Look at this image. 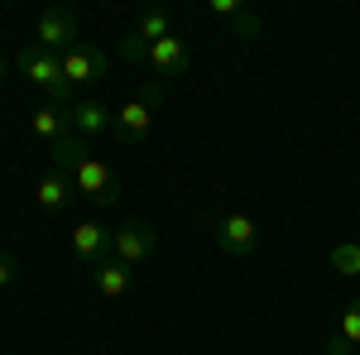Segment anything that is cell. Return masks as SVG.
Here are the masks:
<instances>
[{
  "label": "cell",
  "instance_id": "obj_1",
  "mask_svg": "<svg viewBox=\"0 0 360 355\" xmlns=\"http://www.w3.org/2000/svg\"><path fill=\"white\" fill-rule=\"evenodd\" d=\"M164 106V82H149L139 96H130L125 106L115 110V125H111V135L120 139V144H144L149 139V130H154V110Z\"/></svg>",
  "mask_w": 360,
  "mask_h": 355
},
{
  "label": "cell",
  "instance_id": "obj_2",
  "mask_svg": "<svg viewBox=\"0 0 360 355\" xmlns=\"http://www.w3.org/2000/svg\"><path fill=\"white\" fill-rule=\"evenodd\" d=\"M15 67H20L39 91H49L58 106L72 96V82L63 77V53H49V49H39V44H25V49L15 53Z\"/></svg>",
  "mask_w": 360,
  "mask_h": 355
},
{
  "label": "cell",
  "instance_id": "obj_3",
  "mask_svg": "<svg viewBox=\"0 0 360 355\" xmlns=\"http://www.w3.org/2000/svg\"><path fill=\"white\" fill-rule=\"evenodd\" d=\"M212 240H217V250L231 254V259H250V254L259 250V226H255L245 212H226V217L212 221Z\"/></svg>",
  "mask_w": 360,
  "mask_h": 355
},
{
  "label": "cell",
  "instance_id": "obj_4",
  "mask_svg": "<svg viewBox=\"0 0 360 355\" xmlns=\"http://www.w3.org/2000/svg\"><path fill=\"white\" fill-rule=\"evenodd\" d=\"M68 178H72V188L82 192L91 207H111L115 197H120V173H115L111 164H101V159H86V164H77Z\"/></svg>",
  "mask_w": 360,
  "mask_h": 355
},
{
  "label": "cell",
  "instance_id": "obj_5",
  "mask_svg": "<svg viewBox=\"0 0 360 355\" xmlns=\"http://www.w3.org/2000/svg\"><path fill=\"white\" fill-rule=\"evenodd\" d=\"M77 39H82V25H77L72 10H39V20H34V44H39V49L68 53Z\"/></svg>",
  "mask_w": 360,
  "mask_h": 355
},
{
  "label": "cell",
  "instance_id": "obj_6",
  "mask_svg": "<svg viewBox=\"0 0 360 355\" xmlns=\"http://www.w3.org/2000/svg\"><path fill=\"white\" fill-rule=\"evenodd\" d=\"M154 250H159V231H154L149 221L130 217L125 226H115V259H120V264H130V269H135L139 259H149Z\"/></svg>",
  "mask_w": 360,
  "mask_h": 355
},
{
  "label": "cell",
  "instance_id": "obj_7",
  "mask_svg": "<svg viewBox=\"0 0 360 355\" xmlns=\"http://www.w3.org/2000/svg\"><path fill=\"white\" fill-rule=\"evenodd\" d=\"M72 254L82 259V264H106L115 254V231L106 226H96V221H82V226H72Z\"/></svg>",
  "mask_w": 360,
  "mask_h": 355
},
{
  "label": "cell",
  "instance_id": "obj_8",
  "mask_svg": "<svg viewBox=\"0 0 360 355\" xmlns=\"http://www.w3.org/2000/svg\"><path fill=\"white\" fill-rule=\"evenodd\" d=\"M63 77L72 86H82V82H101L106 77V53L96 49V44H72L68 53H63Z\"/></svg>",
  "mask_w": 360,
  "mask_h": 355
},
{
  "label": "cell",
  "instance_id": "obj_9",
  "mask_svg": "<svg viewBox=\"0 0 360 355\" xmlns=\"http://www.w3.org/2000/svg\"><path fill=\"white\" fill-rule=\"evenodd\" d=\"M149 67L159 72V77H183L188 67H193V53H188V44L183 39H159L154 49H149Z\"/></svg>",
  "mask_w": 360,
  "mask_h": 355
},
{
  "label": "cell",
  "instance_id": "obj_10",
  "mask_svg": "<svg viewBox=\"0 0 360 355\" xmlns=\"http://www.w3.org/2000/svg\"><path fill=\"white\" fill-rule=\"evenodd\" d=\"M115 125V110H106L101 101H82V106H72V135H82L86 144L96 135H111Z\"/></svg>",
  "mask_w": 360,
  "mask_h": 355
},
{
  "label": "cell",
  "instance_id": "obj_11",
  "mask_svg": "<svg viewBox=\"0 0 360 355\" xmlns=\"http://www.w3.org/2000/svg\"><path fill=\"white\" fill-rule=\"evenodd\" d=\"M91 283H96V293H101V298H125V293H130V283H135V273H130V264H120V259H106V264H96V269H91Z\"/></svg>",
  "mask_w": 360,
  "mask_h": 355
},
{
  "label": "cell",
  "instance_id": "obj_12",
  "mask_svg": "<svg viewBox=\"0 0 360 355\" xmlns=\"http://www.w3.org/2000/svg\"><path fill=\"white\" fill-rule=\"evenodd\" d=\"M356 351H360V298L346 302V312H341L336 331L327 336V355H356Z\"/></svg>",
  "mask_w": 360,
  "mask_h": 355
},
{
  "label": "cell",
  "instance_id": "obj_13",
  "mask_svg": "<svg viewBox=\"0 0 360 355\" xmlns=\"http://www.w3.org/2000/svg\"><path fill=\"white\" fill-rule=\"evenodd\" d=\"M72 192H77V188H72V178L53 168V173H44V178L34 183V202H39V212H63Z\"/></svg>",
  "mask_w": 360,
  "mask_h": 355
},
{
  "label": "cell",
  "instance_id": "obj_14",
  "mask_svg": "<svg viewBox=\"0 0 360 355\" xmlns=\"http://www.w3.org/2000/svg\"><path fill=\"white\" fill-rule=\"evenodd\" d=\"M29 125H34V135H39V139L58 144V139H68V135H72V110H68V106H58V101H53V106H39Z\"/></svg>",
  "mask_w": 360,
  "mask_h": 355
},
{
  "label": "cell",
  "instance_id": "obj_15",
  "mask_svg": "<svg viewBox=\"0 0 360 355\" xmlns=\"http://www.w3.org/2000/svg\"><path fill=\"white\" fill-rule=\"evenodd\" d=\"M91 159V144H86L82 135H68V139H58L53 144V164H58V173H72L77 164H86Z\"/></svg>",
  "mask_w": 360,
  "mask_h": 355
},
{
  "label": "cell",
  "instance_id": "obj_16",
  "mask_svg": "<svg viewBox=\"0 0 360 355\" xmlns=\"http://www.w3.org/2000/svg\"><path fill=\"white\" fill-rule=\"evenodd\" d=\"M135 34L144 39V44H159V39H168V10H164V5H144V10H139Z\"/></svg>",
  "mask_w": 360,
  "mask_h": 355
},
{
  "label": "cell",
  "instance_id": "obj_17",
  "mask_svg": "<svg viewBox=\"0 0 360 355\" xmlns=\"http://www.w3.org/2000/svg\"><path fill=\"white\" fill-rule=\"evenodd\" d=\"M149 49H154V44H144L135 29H130V34L120 39V58H125L130 67H144V63H149Z\"/></svg>",
  "mask_w": 360,
  "mask_h": 355
},
{
  "label": "cell",
  "instance_id": "obj_18",
  "mask_svg": "<svg viewBox=\"0 0 360 355\" xmlns=\"http://www.w3.org/2000/svg\"><path fill=\"white\" fill-rule=\"evenodd\" d=\"M332 269L336 273H360V240H346V245L332 250Z\"/></svg>",
  "mask_w": 360,
  "mask_h": 355
},
{
  "label": "cell",
  "instance_id": "obj_19",
  "mask_svg": "<svg viewBox=\"0 0 360 355\" xmlns=\"http://www.w3.org/2000/svg\"><path fill=\"white\" fill-rule=\"evenodd\" d=\"M231 29H236L240 39H255V34H259V15H250V10H240V15L231 20Z\"/></svg>",
  "mask_w": 360,
  "mask_h": 355
},
{
  "label": "cell",
  "instance_id": "obj_20",
  "mask_svg": "<svg viewBox=\"0 0 360 355\" xmlns=\"http://www.w3.org/2000/svg\"><path fill=\"white\" fill-rule=\"evenodd\" d=\"M5 288H15V259L10 254H0V293Z\"/></svg>",
  "mask_w": 360,
  "mask_h": 355
},
{
  "label": "cell",
  "instance_id": "obj_21",
  "mask_svg": "<svg viewBox=\"0 0 360 355\" xmlns=\"http://www.w3.org/2000/svg\"><path fill=\"white\" fill-rule=\"evenodd\" d=\"M212 10H217L221 20H236V15H240V5H236V0H212Z\"/></svg>",
  "mask_w": 360,
  "mask_h": 355
},
{
  "label": "cell",
  "instance_id": "obj_22",
  "mask_svg": "<svg viewBox=\"0 0 360 355\" xmlns=\"http://www.w3.org/2000/svg\"><path fill=\"white\" fill-rule=\"evenodd\" d=\"M5 77H10V63H5V58H0V82H5Z\"/></svg>",
  "mask_w": 360,
  "mask_h": 355
},
{
  "label": "cell",
  "instance_id": "obj_23",
  "mask_svg": "<svg viewBox=\"0 0 360 355\" xmlns=\"http://www.w3.org/2000/svg\"><path fill=\"white\" fill-rule=\"evenodd\" d=\"M356 355H360V351H356Z\"/></svg>",
  "mask_w": 360,
  "mask_h": 355
}]
</instances>
